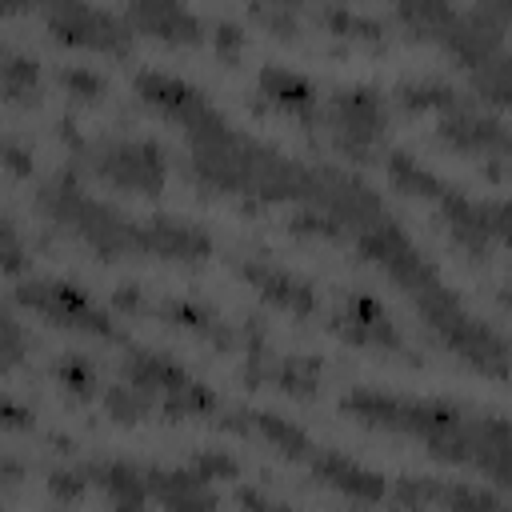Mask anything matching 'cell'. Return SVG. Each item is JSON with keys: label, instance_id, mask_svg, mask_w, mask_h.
<instances>
[{"label": "cell", "instance_id": "obj_1", "mask_svg": "<svg viewBox=\"0 0 512 512\" xmlns=\"http://www.w3.org/2000/svg\"><path fill=\"white\" fill-rule=\"evenodd\" d=\"M16 300L24 308L48 316L52 324L80 328V332H92V336H116V324L108 320V312L96 308L88 300V292H80L76 284H64V280H24L16 288Z\"/></svg>", "mask_w": 512, "mask_h": 512}, {"label": "cell", "instance_id": "obj_2", "mask_svg": "<svg viewBox=\"0 0 512 512\" xmlns=\"http://www.w3.org/2000/svg\"><path fill=\"white\" fill-rule=\"evenodd\" d=\"M44 24L60 44H80V48H100L124 56L132 48V24L116 12L88 8V4H48Z\"/></svg>", "mask_w": 512, "mask_h": 512}, {"label": "cell", "instance_id": "obj_3", "mask_svg": "<svg viewBox=\"0 0 512 512\" xmlns=\"http://www.w3.org/2000/svg\"><path fill=\"white\" fill-rule=\"evenodd\" d=\"M332 124H336V144L348 156H364L368 144L376 140L380 128V100L368 88H344L332 100Z\"/></svg>", "mask_w": 512, "mask_h": 512}, {"label": "cell", "instance_id": "obj_4", "mask_svg": "<svg viewBox=\"0 0 512 512\" xmlns=\"http://www.w3.org/2000/svg\"><path fill=\"white\" fill-rule=\"evenodd\" d=\"M100 176L120 184V188H136V192H156L164 180V160L160 148L152 140H132V144H112L100 156Z\"/></svg>", "mask_w": 512, "mask_h": 512}, {"label": "cell", "instance_id": "obj_5", "mask_svg": "<svg viewBox=\"0 0 512 512\" xmlns=\"http://www.w3.org/2000/svg\"><path fill=\"white\" fill-rule=\"evenodd\" d=\"M332 332L348 344H372V348H400V332L388 320V312L372 296H348L344 308L332 316Z\"/></svg>", "mask_w": 512, "mask_h": 512}, {"label": "cell", "instance_id": "obj_6", "mask_svg": "<svg viewBox=\"0 0 512 512\" xmlns=\"http://www.w3.org/2000/svg\"><path fill=\"white\" fill-rule=\"evenodd\" d=\"M136 92L144 96V104H152L160 116H168V120H176V124H184V128L200 124V120L212 112L208 100H204L196 88H188L184 80L160 76V72H140V76H136Z\"/></svg>", "mask_w": 512, "mask_h": 512}, {"label": "cell", "instance_id": "obj_7", "mask_svg": "<svg viewBox=\"0 0 512 512\" xmlns=\"http://www.w3.org/2000/svg\"><path fill=\"white\" fill-rule=\"evenodd\" d=\"M440 136L464 152H512V132L492 120V116H480L472 104H456L452 112H444V124H440Z\"/></svg>", "mask_w": 512, "mask_h": 512}, {"label": "cell", "instance_id": "obj_8", "mask_svg": "<svg viewBox=\"0 0 512 512\" xmlns=\"http://www.w3.org/2000/svg\"><path fill=\"white\" fill-rule=\"evenodd\" d=\"M148 492L168 508V512H216V492L204 476H196L192 468H176V472H160L148 468Z\"/></svg>", "mask_w": 512, "mask_h": 512}, {"label": "cell", "instance_id": "obj_9", "mask_svg": "<svg viewBox=\"0 0 512 512\" xmlns=\"http://www.w3.org/2000/svg\"><path fill=\"white\" fill-rule=\"evenodd\" d=\"M208 236L200 228H188L180 220H148L136 232V252H156L172 260H200L208 256Z\"/></svg>", "mask_w": 512, "mask_h": 512}, {"label": "cell", "instance_id": "obj_10", "mask_svg": "<svg viewBox=\"0 0 512 512\" xmlns=\"http://www.w3.org/2000/svg\"><path fill=\"white\" fill-rule=\"evenodd\" d=\"M312 472H316L324 484H332L336 492L352 496V500H364V504L384 500V476H380V472H368V468H360V464H352V460L340 456V452H312Z\"/></svg>", "mask_w": 512, "mask_h": 512}, {"label": "cell", "instance_id": "obj_11", "mask_svg": "<svg viewBox=\"0 0 512 512\" xmlns=\"http://www.w3.org/2000/svg\"><path fill=\"white\" fill-rule=\"evenodd\" d=\"M240 276L244 280H252L276 308H284V312H292V316H312L316 312V296H312V288L300 280V276H292V272H284V268H272V264H240Z\"/></svg>", "mask_w": 512, "mask_h": 512}, {"label": "cell", "instance_id": "obj_12", "mask_svg": "<svg viewBox=\"0 0 512 512\" xmlns=\"http://www.w3.org/2000/svg\"><path fill=\"white\" fill-rule=\"evenodd\" d=\"M124 20L136 24L140 32H152V36L172 40V44H196L200 40V20L180 4H136V8H128Z\"/></svg>", "mask_w": 512, "mask_h": 512}, {"label": "cell", "instance_id": "obj_13", "mask_svg": "<svg viewBox=\"0 0 512 512\" xmlns=\"http://www.w3.org/2000/svg\"><path fill=\"white\" fill-rule=\"evenodd\" d=\"M84 476H92L108 500H112V512H144V500L152 496L148 492V472L124 464V460H112V464H92Z\"/></svg>", "mask_w": 512, "mask_h": 512}, {"label": "cell", "instance_id": "obj_14", "mask_svg": "<svg viewBox=\"0 0 512 512\" xmlns=\"http://www.w3.org/2000/svg\"><path fill=\"white\" fill-rule=\"evenodd\" d=\"M260 92L276 108H284L288 116H300V120H312L316 116V92H312V84L304 76L288 72V68H264L260 72Z\"/></svg>", "mask_w": 512, "mask_h": 512}, {"label": "cell", "instance_id": "obj_15", "mask_svg": "<svg viewBox=\"0 0 512 512\" xmlns=\"http://www.w3.org/2000/svg\"><path fill=\"white\" fill-rule=\"evenodd\" d=\"M160 316L164 320H172V324H180V328H192L196 336H208V340H216L220 348H228L232 344V332L204 308V304H196V300H164L160 304Z\"/></svg>", "mask_w": 512, "mask_h": 512}, {"label": "cell", "instance_id": "obj_16", "mask_svg": "<svg viewBox=\"0 0 512 512\" xmlns=\"http://www.w3.org/2000/svg\"><path fill=\"white\" fill-rule=\"evenodd\" d=\"M216 408H220L216 392H212V388H204V384H200V380H192V376L160 400V412H164V416H172V420H180V416H204V412H216Z\"/></svg>", "mask_w": 512, "mask_h": 512}, {"label": "cell", "instance_id": "obj_17", "mask_svg": "<svg viewBox=\"0 0 512 512\" xmlns=\"http://www.w3.org/2000/svg\"><path fill=\"white\" fill-rule=\"evenodd\" d=\"M252 428H256L264 440H272L284 456H296V460H300V456H312V440H308L296 424H288L284 416H276V412H256V416H252Z\"/></svg>", "mask_w": 512, "mask_h": 512}, {"label": "cell", "instance_id": "obj_18", "mask_svg": "<svg viewBox=\"0 0 512 512\" xmlns=\"http://www.w3.org/2000/svg\"><path fill=\"white\" fill-rule=\"evenodd\" d=\"M0 76H4V96H8L12 104H28V100H36L40 72H36V64H32L28 56L4 52V68H0Z\"/></svg>", "mask_w": 512, "mask_h": 512}, {"label": "cell", "instance_id": "obj_19", "mask_svg": "<svg viewBox=\"0 0 512 512\" xmlns=\"http://www.w3.org/2000/svg\"><path fill=\"white\" fill-rule=\"evenodd\" d=\"M52 376L60 380V388L68 392V396H76V400H92L96 396V368L84 360V356H76V352H68V356H60L56 364H52Z\"/></svg>", "mask_w": 512, "mask_h": 512}, {"label": "cell", "instance_id": "obj_20", "mask_svg": "<svg viewBox=\"0 0 512 512\" xmlns=\"http://www.w3.org/2000/svg\"><path fill=\"white\" fill-rule=\"evenodd\" d=\"M104 408L112 412V420L136 424L140 416H148L152 408H160V400L148 396V392H140V388H132V384H112V388L104 392Z\"/></svg>", "mask_w": 512, "mask_h": 512}, {"label": "cell", "instance_id": "obj_21", "mask_svg": "<svg viewBox=\"0 0 512 512\" xmlns=\"http://www.w3.org/2000/svg\"><path fill=\"white\" fill-rule=\"evenodd\" d=\"M276 384L292 396H312L316 392V380H320V360L316 356H288V360H276Z\"/></svg>", "mask_w": 512, "mask_h": 512}, {"label": "cell", "instance_id": "obj_22", "mask_svg": "<svg viewBox=\"0 0 512 512\" xmlns=\"http://www.w3.org/2000/svg\"><path fill=\"white\" fill-rule=\"evenodd\" d=\"M388 176H392V184L400 188V192H412V196H444L448 188L432 176V172H424L416 160H408V156H392L388 160Z\"/></svg>", "mask_w": 512, "mask_h": 512}, {"label": "cell", "instance_id": "obj_23", "mask_svg": "<svg viewBox=\"0 0 512 512\" xmlns=\"http://www.w3.org/2000/svg\"><path fill=\"white\" fill-rule=\"evenodd\" d=\"M320 20L332 24V32H340V36H364V40H376V36L384 32L380 20L360 16V12H348V8H324Z\"/></svg>", "mask_w": 512, "mask_h": 512}, {"label": "cell", "instance_id": "obj_24", "mask_svg": "<svg viewBox=\"0 0 512 512\" xmlns=\"http://www.w3.org/2000/svg\"><path fill=\"white\" fill-rule=\"evenodd\" d=\"M400 100H404V108H444V112H452L456 104H460V96L452 92V88H444V84H408V88H400Z\"/></svg>", "mask_w": 512, "mask_h": 512}, {"label": "cell", "instance_id": "obj_25", "mask_svg": "<svg viewBox=\"0 0 512 512\" xmlns=\"http://www.w3.org/2000/svg\"><path fill=\"white\" fill-rule=\"evenodd\" d=\"M480 92L500 100V104H512V56L508 60H488L480 68Z\"/></svg>", "mask_w": 512, "mask_h": 512}, {"label": "cell", "instance_id": "obj_26", "mask_svg": "<svg viewBox=\"0 0 512 512\" xmlns=\"http://www.w3.org/2000/svg\"><path fill=\"white\" fill-rule=\"evenodd\" d=\"M60 88H68V96H80V100H104V92H108L104 76H96L88 68H60Z\"/></svg>", "mask_w": 512, "mask_h": 512}, {"label": "cell", "instance_id": "obj_27", "mask_svg": "<svg viewBox=\"0 0 512 512\" xmlns=\"http://www.w3.org/2000/svg\"><path fill=\"white\" fill-rule=\"evenodd\" d=\"M480 208V228L488 240H500V244H512V204H500V200H488V204H476Z\"/></svg>", "mask_w": 512, "mask_h": 512}, {"label": "cell", "instance_id": "obj_28", "mask_svg": "<svg viewBox=\"0 0 512 512\" xmlns=\"http://www.w3.org/2000/svg\"><path fill=\"white\" fill-rule=\"evenodd\" d=\"M188 468H192L196 476H204L208 484H212V480H224V476L232 480V476L240 472V468H236V460H232V456H224V452H200Z\"/></svg>", "mask_w": 512, "mask_h": 512}, {"label": "cell", "instance_id": "obj_29", "mask_svg": "<svg viewBox=\"0 0 512 512\" xmlns=\"http://www.w3.org/2000/svg\"><path fill=\"white\" fill-rule=\"evenodd\" d=\"M48 488H52V496H56V500L72 504V500H80V496H84L88 480H84L80 472H64V468H56V472H52V480H48Z\"/></svg>", "mask_w": 512, "mask_h": 512}, {"label": "cell", "instance_id": "obj_30", "mask_svg": "<svg viewBox=\"0 0 512 512\" xmlns=\"http://www.w3.org/2000/svg\"><path fill=\"white\" fill-rule=\"evenodd\" d=\"M240 44H244L240 24H220V28H216V52L224 56V64H232V60L240 56Z\"/></svg>", "mask_w": 512, "mask_h": 512}, {"label": "cell", "instance_id": "obj_31", "mask_svg": "<svg viewBox=\"0 0 512 512\" xmlns=\"http://www.w3.org/2000/svg\"><path fill=\"white\" fill-rule=\"evenodd\" d=\"M236 500H240V508H244V512H288V504L268 500L260 488H240V492H236Z\"/></svg>", "mask_w": 512, "mask_h": 512}, {"label": "cell", "instance_id": "obj_32", "mask_svg": "<svg viewBox=\"0 0 512 512\" xmlns=\"http://www.w3.org/2000/svg\"><path fill=\"white\" fill-rule=\"evenodd\" d=\"M252 16H256V20H268L280 36L296 32V20H292V12H288V8H252Z\"/></svg>", "mask_w": 512, "mask_h": 512}, {"label": "cell", "instance_id": "obj_33", "mask_svg": "<svg viewBox=\"0 0 512 512\" xmlns=\"http://www.w3.org/2000/svg\"><path fill=\"white\" fill-rule=\"evenodd\" d=\"M20 260H24V252H20L16 228H12V224H4V272H8V276H16V272H20Z\"/></svg>", "mask_w": 512, "mask_h": 512}, {"label": "cell", "instance_id": "obj_34", "mask_svg": "<svg viewBox=\"0 0 512 512\" xmlns=\"http://www.w3.org/2000/svg\"><path fill=\"white\" fill-rule=\"evenodd\" d=\"M20 352H24L20 328H16V320H12V316H4V356H8V368L20 360Z\"/></svg>", "mask_w": 512, "mask_h": 512}, {"label": "cell", "instance_id": "obj_35", "mask_svg": "<svg viewBox=\"0 0 512 512\" xmlns=\"http://www.w3.org/2000/svg\"><path fill=\"white\" fill-rule=\"evenodd\" d=\"M112 300H116V308H128V312H140V308H144V296H140L136 284H120Z\"/></svg>", "mask_w": 512, "mask_h": 512}, {"label": "cell", "instance_id": "obj_36", "mask_svg": "<svg viewBox=\"0 0 512 512\" xmlns=\"http://www.w3.org/2000/svg\"><path fill=\"white\" fill-rule=\"evenodd\" d=\"M4 424L8 428H28V420H24V412L16 404H4Z\"/></svg>", "mask_w": 512, "mask_h": 512}, {"label": "cell", "instance_id": "obj_37", "mask_svg": "<svg viewBox=\"0 0 512 512\" xmlns=\"http://www.w3.org/2000/svg\"><path fill=\"white\" fill-rule=\"evenodd\" d=\"M8 168H12V172H28V164H24V152H20L16 144H8Z\"/></svg>", "mask_w": 512, "mask_h": 512}, {"label": "cell", "instance_id": "obj_38", "mask_svg": "<svg viewBox=\"0 0 512 512\" xmlns=\"http://www.w3.org/2000/svg\"><path fill=\"white\" fill-rule=\"evenodd\" d=\"M508 288H512V280H508ZM504 304H512V292H504Z\"/></svg>", "mask_w": 512, "mask_h": 512}]
</instances>
